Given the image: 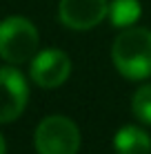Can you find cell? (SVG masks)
Instances as JSON below:
<instances>
[{
    "label": "cell",
    "instance_id": "obj_1",
    "mask_svg": "<svg viewBox=\"0 0 151 154\" xmlns=\"http://www.w3.org/2000/svg\"><path fill=\"white\" fill-rule=\"evenodd\" d=\"M111 60L127 81H144L151 76V29L127 27L111 45Z\"/></svg>",
    "mask_w": 151,
    "mask_h": 154
},
{
    "label": "cell",
    "instance_id": "obj_2",
    "mask_svg": "<svg viewBox=\"0 0 151 154\" xmlns=\"http://www.w3.org/2000/svg\"><path fill=\"white\" fill-rule=\"evenodd\" d=\"M40 36L36 25L25 16H7L0 23V58L9 65L31 63L38 54Z\"/></svg>",
    "mask_w": 151,
    "mask_h": 154
},
{
    "label": "cell",
    "instance_id": "obj_3",
    "mask_svg": "<svg viewBox=\"0 0 151 154\" xmlns=\"http://www.w3.org/2000/svg\"><path fill=\"white\" fill-rule=\"evenodd\" d=\"M80 130L69 116L51 114L36 127L33 145L38 154H78L80 152Z\"/></svg>",
    "mask_w": 151,
    "mask_h": 154
},
{
    "label": "cell",
    "instance_id": "obj_4",
    "mask_svg": "<svg viewBox=\"0 0 151 154\" xmlns=\"http://www.w3.org/2000/svg\"><path fill=\"white\" fill-rule=\"evenodd\" d=\"M29 103V83L11 65L0 67V123H11Z\"/></svg>",
    "mask_w": 151,
    "mask_h": 154
},
{
    "label": "cell",
    "instance_id": "obj_5",
    "mask_svg": "<svg viewBox=\"0 0 151 154\" xmlns=\"http://www.w3.org/2000/svg\"><path fill=\"white\" fill-rule=\"evenodd\" d=\"M71 74V58L62 49H42L31 58L29 76L38 87L42 89H56L69 78Z\"/></svg>",
    "mask_w": 151,
    "mask_h": 154
},
{
    "label": "cell",
    "instance_id": "obj_6",
    "mask_svg": "<svg viewBox=\"0 0 151 154\" xmlns=\"http://www.w3.org/2000/svg\"><path fill=\"white\" fill-rule=\"evenodd\" d=\"M109 0H60L58 18L65 27L74 31L93 29L107 18Z\"/></svg>",
    "mask_w": 151,
    "mask_h": 154
},
{
    "label": "cell",
    "instance_id": "obj_7",
    "mask_svg": "<svg viewBox=\"0 0 151 154\" xmlns=\"http://www.w3.org/2000/svg\"><path fill=\"white\" fill-rule=\"evenodd\" d=\"M116 154H151V136L138 125H122L113 136Z\"/></svg>",
    "mask_w": 151,
    "mask_h": 154
},
{
    "label": "cell",
    "instance_id": "obj_8",
    "mask_svg": "<svg viewBox=\"0 0 151 154\" xmlns=\"http://www.w3.org/2000/svg\"><path fill=\"white\" fill-rule=\"evenodd\" d=\"M140 14H142V7H140L138 0H111L107 18L113 27L127 29V27H133L138 23Z\"/></svg>",
    "mask_w": 151,
    "mask_h": 154
},
{
    "label": "cell",
    "instance_id": "obj_9",
    "mask_svg": "<svg viewBox=\"0 0 151 154\" xmlns=\"http://www.w3.org/2000/svg\"><path fill=\"white\" fill-rule=\"evenodd\" d=\"M131 112L142 125H151V83L136 89L131 98Z\"/></svg>",
    "mask_w": 151,
    "mask_h": 154
},
{
    "label": "cell",
    "instance_id": "obj_10",
    "mask_svg": "<svg viewBox=\"0 0 151 154\" xmlns=\"http://www.w3.org/2000/svg\"><path fill=\"white\" fill-rule=\"evenodd\" d=\"M0 154H7V143H4V136L0 134Z\"/></svg>",
    "mask_w": 151,
    "mask_h": 154
}]
</instances>
